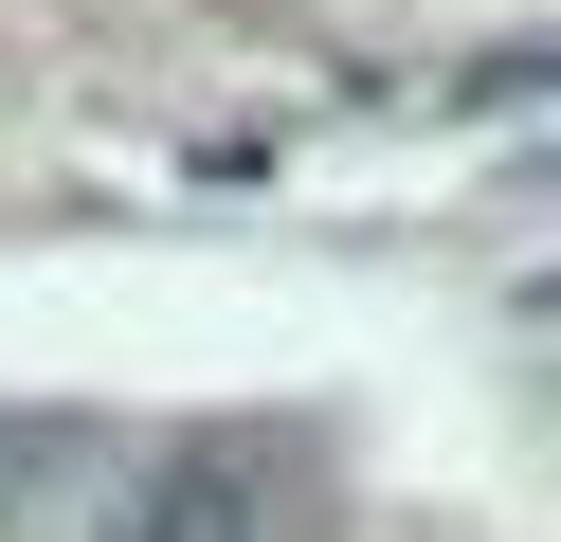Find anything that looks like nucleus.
<instances>
[{
  "label": "nucleus",
  "mask_w": 561,
  "mask_h": 542,
  "mask_svg": "<svg viewBox=\"0 0 561 542\" xmlns=\"http://www.w3.org/2000/svg\"><path fill=\"white\" fill-rule=\"evenodd\" d=\"M110 542H272V452L254 434H182V452L127 470Z\"/></svg>",
  "instance_id": "nucleus-1"
},
{
  "label": "nucleus",
  "mask_w": 561,
  "mask_h": 542,
  "mask_svg": "<svg viewBox=\"0 0 561 542\" xmlns=\"http://www.w3.org/2000/svg\"><path fill=\"white\" fill-rule=\"evenodd\" d=\"M0 470H55V434H37V416H0Z\"/></svg>",
  "instance_id": "nucleus-2"
}]
</instances>
